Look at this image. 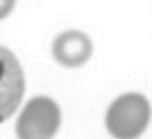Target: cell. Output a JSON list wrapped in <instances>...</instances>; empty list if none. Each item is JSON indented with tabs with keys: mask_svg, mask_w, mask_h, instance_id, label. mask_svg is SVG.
I'll use <instances>...</instances> for the list:
<instances>
[{
	"mask_svg": "<svg viewBox=\"0 0 152 139\" xmlns=\"http://www.w3.org/2000/svg\"><path fill=\"white\" fill-rule=\"evenodd\" d=\"M151 119V106L141 93L118 97L106 113L108 132L116 139H136L145 131Z\"/></svg>",
	"mask_w": 152,
	"mask_h": 139,
	"instance_id": "obj_1",
	"label": "cell"
},
{
	"mask_svg": "<svg viewBox=\"0 0 152 139\" xmlns=\"http://www.w3.org/2000/svg\"><path fill=\"white\" fill-rule=\"evenodd\" d=\"M61 124V110L48 97H34L17 121L18 139H49Z\"/></svg>",
	"mask_w": 152,
	"mask_h": 139,
	"instance_id": "obj_2",
	"label": "cell"
},
{
	"mask_svg": "<svg viewBox=\"0 0 152 139\" xmlns=\"http://www.w3.org/2000/svg\"><path fill=\"white\" fill-rule=\"evenodd\" d=\"M25 93V75L12 51L0 46V123L15 113Z\"/></svg>",
	"mask_w": 152,
	"mask_h": 139,
	"instance_id": "obj_3",
	"label": "cell"
},
{
	"mask_svg": "<svg viewBox=\"0 0 152 139\" xmlns=\"http://www.w3.org/2000/svg\"><path fill=\"white\" fill-rule=\"evenodd\" d=\"M92 41L85 33L67 30L56 38L53 44V56L64 67H79L92 56Z\"/></svg>",
	"mask_w": 152,
	"mask_h": 139,
	"instance_id": "obj_4",
	"label": "cell"
},
{
	"mask_svg": "<svg viewBox=\"0 0 152 139\" xmlns=\"http://www.w3.org/2000/svg\"><path fill=\"white\" fill-rule=\"evenodd\" d=\"M15 8V0H0V20L12 13Z\"/></svg>",
	"mask_w": 152,
	"mask_h": 139,
	"instance_id": "obj_5",
	"label": "cell"
}]
</instances>
